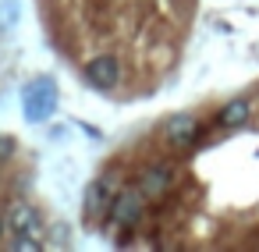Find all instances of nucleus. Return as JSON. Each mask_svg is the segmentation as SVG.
<instances>
[{
    "mask_svg": "<svg viewBox=\"0 0 259 252\" xmlns=\"http://www.w3.org/2000/svg\"><path fill=\"white\" fill-rule=\"evenodd\" d=\"M57 100H61V96H57V82H54V78L39 75V78L25 82V89H22V114H25V121L43 124L47 117H54Z\"/></svg>",
    "mask_w": 259,
    "mask_h": 252,
    "instance_id": "nucleus-1",
    "label": "nucleus"
},
{
    "mask_svg": "<svg viewBox=\"0 0 259 252\" xmlns=\"http://www.w3.org/2000/svg\"><path fill=\"white\" fill-rule=\"evenodd\" d=\"M142 213H146V192L142 188H121L107 209L114 227H135L142 220Z\"/></svg>",
    "mask_w": 259,
    "mask_h": 252,
    "instance_id": "nucleus-2",
    "label": "nucleus"
},
{
    "mask_svg": "<svg viewBox=\"0 0 259 252\" xmlns=\"http://www.w3.org/2000/svg\"><path fill=\"white\" fill-rule=\"evenodd\" d=\"M85 82H89L93 89H100V93L117 89V82H121V61H117V57H110V54L93 57V61L85 64Z\"/></svg>",
    "mask_w": 259,
    "mask_h": 252,
    "instance_id": "nucleus-3",
    "label": "nucleus"
},
{
    "mask_svg": "<svg viewBox=\"0 0 259 252\" xmlns=\"http://www.w3.org/2000/svg\"><path fill=\"white\" fill-rule=\"evenodd\" d=\"M195 135H199V117H195V114H174V117H167V124H163V139H167L170 146H178V149L192 146Z\"/></svg>",
    "mask_w": 259,
    "mask_h": 252,
    "instance_id": "nucleus-4",
    "label": "nucleus"
},
{
    "mask_svg": "<svg viewBox=\"0 0 259 252\" xmlns=\"http://www.w3.org/2000/svg\"><path fill=\"white\" fill-rule=\"evenodd\" d=\"M174 178H178V171H174L170 163H153V167L139 178V188L146 192V199H160V195H167V192L174 188Z\"/></svg>",
    "mask_w": 259,
    "mask_h": 252,
    "instance_id": "nucleus-5",
    "label": "nucleus"
},
{
    "mask_svg": "<svg viewBox=\"0 0 259 252\" xmlns=\"http://www.w3.org/2000/svg\"><path fill=\"white\" fill-rule=\"evenodd\" d=\"M39 227H43V220H39L36 206H29V202H11L8 206V231H15V234H39Z\"/></svg>",
    "mask_w": 259,
    "mask_h": 252,
    "instance_id": "nucleus-6",
    "label": "nucleus"
},
{
    "mask_svg": "<svg viewBox=\"0 0 259 252\" xmlns=\"http://www.w3.org/2000/svg\"><path fill=\"white\" fill-rule=\"evenodd\" d=\"M248 121H252V103H248L245 96L227 100V103L220 107V114H217V124H220V128H245Z\"/></svg>",
    "mask_w": 259,
    "mask_h": 252,
    "instance_id": "nucleus-7",
    "label": "nucleus"
},
{
    "mask_svg": "<svg viewBox=\"0 0 259 252\" xmlns=\"http://www.w3.org/2000/svg\"><path fill=\"white\" fill-rule=\"evenodd\" d=\"M110 202H114V195H110V188H107L100 178L85 185V195H82L85 217H100V213H107V209H110Z\"/></svg>",
    "mask_w": 259,
    "mask_h": 252,
    "instance_id": "nucleus-8",
    "label": "nucleus"
},
{
    "mask_svg": "<svg viewBox=\"0 0 259 252\" xmlns=\"http://www.w3.org/2000/svg\"><path fill=\"white\" fill-rule=\"evenodd\" d=\"M0 8H4V25H11V22L18 18V4H15V0H4Z\"/></svg>",
    "mask_w": 259,
    "mask_h": 252,
    "instance_id": "nucleus-9",
    "label": "nucleus"
},
{
    "mask_svg": "<svg viewBox=\"0 0 259 252\" xmlns=\"http://www.w3.org/2000/svg\"><path fill=\"white\" fill-rule=\"evenodd\" d=\"M11 245H15L18 252H25V248H29V252H32V248H39V241H36V238H25V234H22V238H15Z\"/></svg>",
    "mask_w": 259,
    "mask_h": 252,
    "instance_id": "nucleus-10",
    "label": "nucleus"
},
{
    "mask_svg": "<svg viewBox=\"0 0 259 252\" xmlns=\"http://www.w3.org/2000/svg\"><path fill=\"white\" fill-rule=\"evenodd\" d=\"M0 156H11V139H0Z\"/></svg>",
    "mask_w": 259,
    "mask_h": 252,
    "instance_id": "nucleus-11",
    "label": "nucleus"
},
{
    "mask_svg": "<svg viewBox=\"0 0 259 252\" xmlns=\"http://www.w3.org/2000/svg\"><path fill=\"white\" fill-rule=\"evenodd\" d=\"M4 231H8V217H0V241H4Z\"/></svg>",
    "mask_w": 259,
    "mask_h": 252,
    "instance_id": "nucleus-12",
    "label": "nucleus"
}]
</instances>
